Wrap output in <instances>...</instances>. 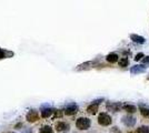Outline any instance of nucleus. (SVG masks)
<instances>
[{
  "label": "nucleus",
  "instance_id": "4be33fe9",
  "mask_svg": "<svg viewBox=\"0 0 149 133\" xmlns=\"http://www.w3.org/2000/svg\"><path fill=\"white\" fill-rule=\"evenodd\" d=\"M6 54H7L6 51H3L2 49H0V59H5V58H6Z\"/></svg>",
  "mask_w": 149,
  "mask_h": 133
},
{
  "label": "nucleus",
  "instance_id": "f03ea898",
  "mask_svg": "<svg viewBox=\"0 0 149 133\" xmlns=\"http://www.w3.org/2000/svg\"><path fill=\"white\" fill-rule=\"evenodd\" d=\"M111 122H112V119L109 114L102 112V113H100L99 115H98V123H99L100 125H102V127H108V125L111 124Z\"/></svg>",
  "mask_w": 149,
  "mask_h": 133
},
{
  "label": "nucleus",
  "instance_id": "9b49d317",
  "mask_svg": "<svg viewBox=\"0 0 149 133\" xmlns=\"http://www.w3.org/2000/svg\"><path fill=\"white\" fill-rule=\"evenodd\" d=\"M118 59H119L118 54L115 53V52H111V53H109V54L106 56V60L109 63H116V62H118Z\"/></svg>",
  "mask_w": 149,
  "mask_h": 133
},
{
  "label": "nucleus",
  "instance_id": "393cba45",
  "mask_svg": "<svg viewBox=\"0 0 149 133\" xmlns=\"http://www.w3.org/2000/svg\"><path fill=\"white\" fill-rule=\"evenodd\" d=\"M22 127V124H21V123H19V124H16V129H18V127Z\"/></svg>",
  "mask_w": 149,
  "mask_h": 133
},
{
  "label": "nucleus",
  "instance_id": "f8f14e48",
  "mask_svg": "<svg viewBox=\"0 0 149 133\" xmlns=\"http://www.w3.org/2000/svg\"><path fill=\"white\" fill-rule=\"evenodd\" d=\"M130 39L134 41V42H136V43H139V44H143L145 43V41H146V39L143 38V36H139V34H135V33H132L130 36Z\"/></svg>",
  "mask_w": 149,
  "mask_h": 133
},
{
  "label": "nucleus",
  "instance_id": "ddd939ff",
  "mask_svg": "<svg viewBox=\"0 0 149 133\" xmlns=\"http://www.w3.org/2000/svg\"><path fill=\"white\" fill-rule=\"evenodd\" d=\"M52 113H54V110L51 108H45V109H42V111H41V116H42L44 119H47V118L51 116Z\"/></svg>",
  "mask_w": 149,
  "mask_h": 133
},
{
  "label": "nucleus",
  "instance_id": "a878e982",
  "mask_svg": "<svg viewBox=\"0 0 149 133\" xmlns=\"http://www.w3.org/2000/svg\"><path fill=\"white\" fill-rule=\"evenodd\" d=\"M6 133H13V132H6Z\"/></svg>",
  "mask_w": 149,
  "mask_h": 133
},
{
  "label": "nucleus",
  "instance_id": "bb28decb",
  "mask_svg": "<svg viewBox=\"0 0 149 133\" xmlns=\"http://www.w3.org/2000/svg\"><path fill=\"white\" fill-rule=\"evenodd\" d=\"M127 133H132V132H127Z\"/></svg>",
  "mask_w": 149,
  "mask_h": 133
},
{
  "label": "nucleus",
  "instance_id": "2eb2a0df",
  "mask_svg": "<svg viewBox=\"0 0 149 133\" xmlns=\"http://www.w3.org/2000/svg\"><path fill=\"white\" fill-rule=\"evenodd\" d=\"M39 133H54V130L50 125H44V127H40Z\"/></svg>",
  "mask_w": 149,
  "mask_h": 133
},
{
  "label": "nucleus",
  "instance_id": "9d476101",
  "mask_svg": "<svg viewBox=\"0 0 149 133\" xmlns=\"http://www.w3.org/2000/svg\"><path fill=\"white\" fill-rule=\"evenodd\" d=\"M121 107L123 105L118 102H109V103H107V109L112 111V112H118Z\"/></svg>",
  "mask_w": 149,
  "mask_h": 133
},
{
  "label": "nucleus",
  "instance_id": "aec40b11",
  "mask_svg": "<svg viewBox=\"0 0 149 133\" xmlns=\"http://www.w3.org/2000/svg\"><path fill=\"white\" fill-rule=\"evenodd\" d=\"M110 133H121V131L119 130L118 127H112L110 129Z\"/></svg>",
  "mask_w": 149,
  "mask_h": 133
},
{
  "label": "nucleus",
  "instance_id": "dca6fc26",
  "mask_svg": "<svg viewBox=\"0 0 149 133\" xmlns=\"http://www.w3.org/2000/svg\"><path fill=\"white\" fill-rule=\"evenodd\" d=\"M139 110H140V113H141V115H143V118H149V108H146V107H140L139 108Z\"/></svg>",
  "mask_w": 149,
  "mask_h": 133
},
{
  "label": "nucleus",
  "instance_id": "5701e85b",
  "mask_svg": "<svg viewBox=\"0 0 149 133\" xmlns=\"http://www.w3.org/2000/svg\"><path fill=\"white\" fill-rule=\"evenodd\" d=\"M143 64L145 65H147V64H149V56H147V57H143Z\"/></svg>",
  "mask_w": 149,
  "mask_h": 133
},
{
  "label": "nucleus",
  "instance_id": "423d86ee",
  "mask_svg": "<svg viewBox=\"0 0 149 133\" xmlns=\"http://www.w3.org/2000/svg\"><path fill=\"white\" fill-rule=\"evenodd\" d=\"M78 110H79L78 105L74 104V103H71V104H69V105L66 107L63 113L66 114V115H74V114L78 112Z\"/></svg>",
  "mask_w": 149,
  "mask_h": 133
},
{
  "label": "nucleus",
  "instance_id": "4468645a",
  "mask_svg": "<svg viewBox=\"0 0 149 133\" xmlns=\"http://www.w3.org/2000/svg\"><path fill=\"white\" fill-rule=\"evenodd\" d=\"M121 108L124 109L125 111H127L128 113H135V112H137V108L135 105H132V104H124Z\"/></svg>",
  "mask_w": 149,
  "mask_h": 133
},
{
  "label": "nucleus",
  "instance_id": "f257e3e1",
  "mask_svg": "<svg viewBox=\"0 0 149 133\" xmlns=\"http://www.w3.org/2000/svg\"><path fill=\"white\" fill-rule=\"evenodd\" d=\"M90 124H91L90 120L88 118H85V116H81V118H79L78 120L76 121V127H77V129L81 130V131L82 130H88L90 127Z\"/></svg>",
  "mask_w": 149,
  "mask_h": 133
},
{
  "label": "nucleus",
  "instance_id": "1a4fd4ad",
  "mask_svg": "<svg viewBox=\"0 0 149 133\" xmlns=\"http://www.w3.org/2000/svg\"><path fill=\"white\" fill-rule=\"evenodd\" d=\"M70 127H69L68 123L60 121V122H57L56 123V130L58 132H68Z\"/></svg>",
  "mask_w": 149,
  "mask_h": 133
},
{
  "label": "nucleus",
  "instance_id": "f3484780",
  "mask_svg": "<svg viewBox=\"0 0 149 133\" xmlns=\"http://www.w3.org/2000/svg\"><path fill=\"white\" fill-rule=\"evenodd\" d=\"M129 65V59L128 58H123L119 60V67L125 68V67H128Z\"/></svg>",
  "mask_w": 149,
  "mask_h": 133
},
{
  "label": "nucleus",
  "instance_id": "412c9836",
  "mask_svg": "<svg viewBox=\"0 0 149 133\" xmlns=\"http://www.w3.org/2000/svg\"><path fill=\"white\" fill-rule=\"evenodd\" d=\"M54 113H55V118H60V116H62L61 110H56V111H54Z\"/></svg>",
  "mask_w": 149,
  "mask_h": 133
},
{
  "label": "nucleus",
  "instance_id": "a211bd4d",
  "mask_svg": "<svg viewBox=\"0 0 149 133\" xmlns=\"http://www.w3.org/2000/svg\"><path fill=\"white\" fill-rule=\"evenodd\" d=\"M136 133H149V127L146 125H141L136 130Z\"/></svg>",
  "mask_w": 149,
  "mask_h": 133
},
{
  "label": "nucleus",
  "instance_id": "b1692460",
  "mask_svg": "<svg viewBox=\"0 0 149 133\" xmlns=\"http://www.w3.org/2000/svg\"><path fill=\"white\" fill-rule=\"evenodd\" d=\"M22 133H33V131H32V129L28 127V129H25V130L22 131Z\"/></svg>",
  "mask_w": 149,
  "mask_h": 133
},
{
  "label": "nucleus",
  "instance_id": "6ab92c4d",
  "mask_svg": "<svg viewBox=\"0 0 149 133\" xmlns=\"http://www.w3.org/2000/svg\"><path fill=\"white\" fill-rule=\"evenodd\" d=\"M143 57H145V56H143V52H139V53H137L136 56H135V58H134V59H135V61H139V60H141Z\"/></svg>",
  "mask_w": 149,
  "mask_h": 133
},
{
  "label": "nucleus",
  "instance_id": "0eeeda50",
  "mask_svg": "<svg viewBox=\"0 0 149 133\" xmlns=\"http://www.w3.org/2000/svg\"><path fill=\"white\" fill-rule=\"evenodd\" d=\"M26 119L28 122H30V123H33V122H37L39 120V114L36 110H30L27 115H26Z\"/></svg>",
  "mask_w": 149,
  "mask_h": 133
},
{
  "label": "nucleus",
  "instance_id": "7ed1b4c3",
  "mask_svg": "<svg viewBox=\"0 0 149 133\" xmlns=\"http://www.w3.org/2000/svg\"><path fill=\"white\" fill-rule=\"evenodd\" d=\"M104 101V98H101V99H98V100H95V101H93V103L91 104H89L87 107V112L89 114H93V115H95V114L97 113V111H98V109H99V103L100 102Z\"/></svg>",
  "mask_w": 149,
  "mask_h": 133
},
{
  "label": "nucleus",
  "instance_id": "6e6552de",
  "mask_svg": "<svg viewBox=\"0 0 149 133\" xmlns=\"http://www.w3.org/2000/svg\"><path fill=\"white\" fill-rule=\"evenodd\" d=\"M147 69V67H145L143 64H136L134 67H131L130 69V73L136 76V74H139V73H143Z\"/></svg>",
  "mask_w": 149,
  "mask_h": 133
},
{
  "label": "nucleus",
  "instance_id": "20e7f679",
  "mask_svg": "<svg viewBox=\"0 0 149 133\" xmlns=\"http://www.w3.org/2000/svg\"><path fill=\"white\" fill-rule=\"evenodd\" d=\"M99 65V59H95L93 61H88V62H85V63L78 65V68L76 70H86V69H90V68H96Z\"/></svg>",
  "mask_w": 149,
  "mask_h": 133
},
{
  "label": "nucleus",
  "instance_id": "39448f33",
  "mask_svg": "<svg viewBox=\"0 0 149 133\" xmlns=\"http://www.w3.org/2000/svg\"><path fill=\"white\" fill-rule=\"evenodd\" d=\"M121 121H123V123L125 125L128 127H135V124H136V119L132 115H125V116H123Z\"/></svg>",
  "mask_w": 149,
  "mask_h": 133
}]
</instances>
